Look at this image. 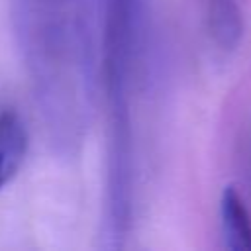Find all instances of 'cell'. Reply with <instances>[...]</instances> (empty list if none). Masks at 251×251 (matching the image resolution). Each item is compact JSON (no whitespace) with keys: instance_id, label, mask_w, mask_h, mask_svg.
<instances>
[{"instance_id":"1","label":"cell","mask_w":251,"mask_h":251,"mask_svg":"<svg viewBox=\"0 0 251 251\" xmlns=\"http://www.w3.org/2000/svg\"><path fill=\"white\" fill-rule=\"evenodd\" d=\"M14 35L53 149L78 153L92 106V49L82 0H14Z\"/></svg>"},{"instance_id":"2","label":"cell","mask_w":251,"mask_h":251,"mask_svg":"<svg viewBox=\"0 0 251 251\" xmlns=\"http://www.w3.org/2000/svg\"><path fill=\"white\" fill-rule=\"evenodd\" d=\"M143 31V0H102V75L106 100V196L102 235L122 247L133 224L135 141L131 80Z\"/></svg>"},{"instance_id":"3","label":"cell","mask_w":251,"mask_h":251,"mask_svg":"<svg viewBox=\"0 0 251 251\" xmlns=\"http://www.w3.org/2000/svg\"><path fill=\"white\" fill-rule=\"evenodd\" d=\"M27 127L14 110H0V190L18 175L27 153Z\"/></svg>"},{"instance_id":"4","label":"cell","mask_w":251,"mask_h":251,"mask_svg":"<svg viewBox=\"0 0 251 251\" xmlns=\"http://www.w3.org/2000/svg\"><path fill=\"white\" fill-rule=\"evenodd\" d=\"M220 227L224 245L231 251H251V214L233 186H226L220 200Z\"/></svg>"},{"instance_id":"5","label":"cell","mask_w":251,"mask_h":251,"mask_svg":"<svg viewBox=\"0 0 251 251\" xmlns=\"http://www.w3.org/2000/svg\"><path fill=\"white\" fill-rule=\"evenodd\" d=\"M208 33L218 49L233 51L243 35V12L239 0H206Z\"/></svg>"}]
</instances>
